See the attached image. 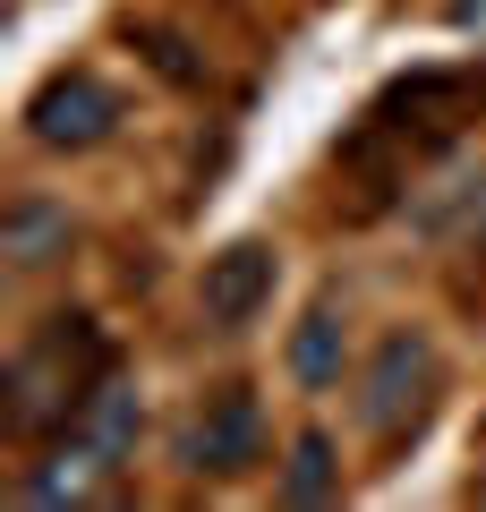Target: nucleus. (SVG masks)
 <instances>
[{
    "instance_id": "obj_1",
    "label": "nucleus",
    "mask_w": 486,
    "mask_h": 512,
    "mask_svg": "<svg viewBox=\"0 0 486 512\" xmlns=\"http://www.w3.org/2000/svg\"><path fill=\"white\" fill-rule=\"evenodd\" d=\"M111 367H120V350H111V333L94 325V316H77V308L43 316V325L9 350V367H0V436L9 444L69 436Z\"/></svg>"
},
{
    "instance_id": "obj_2",
    "label": "nucleus",
    "mask_w": 486,
    "mask_h": 512,
    "mask_svg": "<svg viewBox=\"0 0 486 512\" xmlns=\"http://www.w3.org/2000/svg\"><path fill=\"white\" fill-rule=\"evenodd\" d=\"M435 384H444V367H435L427 333H418V325L384 333V342L367 350V367H359V419H367V436H376V444L418 436L427 410H435Z\"/></svg>"
},
{
    "instance_id": "obj_3",
    "label": "nucleus",
    "mask_w": 486,
    "mask_h": 512,
    "mask_svg": "<svg viewBox=\"0 0 486 512\" xmlns=\"http://www.w3.org/2000/svg\"><path fill=\"white\" fill-rule=\"evenodd\" d=\"M120 128V94L94 69H52L35 94H26V137L43 154H94Z\"/></svg>"
},
{
    "instance_id": "obj_4",
    "label": "nucleus",
    "mask_w": 486,
    "mask_h": 512,
    "mask_svg": "<svg viewBox=\"0 0 486 512\" xmlns=\"http://www.w3.org/2000/svg\"><path fill=\"white\" fill-rule=\"evenodd\" d=\"M180 461L197 478H248L256 461H265V410H256V393L248 384H222L214 402L188 419V436H180Z\"/></svg>"
},
{
    "instance_id": "obj_5",
    "label": "nucleus",
    "mask_w": 486,
    "mask_h": 512,
    "mask_svg": "<svg viewBox=\"0 0 486 512\" xmlns=\"http://www.w3.org/2000/svg\"><path fill=\"white\" fill-rule=\"evenodd\" d=\"M273 282H282V265H273L265 239H231L222 256H205V282H197L205 325H222V333L256 325V316H265V299H273Z\"/></svg>"
},
{
    "instance_id": "obj_6",
    "label": "nucleus",
    "mask_w": 486,
    "mask_h": 512,
    "mask_svg": "<svg viewBox=\"0 0 486 512\" xmlns=\"http://www.w3.org/2000/svg\"><path fill=\"white\" fill-rule=\"evenodd\" d=\"M77 239L69 205L43 197V188H18V197L0 205V256H9V274H43V265H60Z\"/></svg>"
},
{
    "instance_id": "obj_7",
    "label": "nucleus",
    "mask_w": 486,
    "mask_h": 512,
    "mask_svg": "<svg viewBox=\"0 0 486 512\" xmlns=\"http://www.w3.org/2000/svg\"><path fill=\"white\" fill-rule=\"evenodd\" d=\"M111 470H120V461H111L86 427H69V436L43 453V470H26V495H35V504H94Z\"/></svg>"
},
{
    "instance_id": "obj_8",
    "label": "nucleus",
    "mask_w": 486,
    "mask_h": 512,
    "mask_svg": "<svg viewBox=\"0 0 486 512\" xmlns=\"http://www.w3.org/2000/svg\"><path fill=\"white\" fill-rule=\"evenodd\" d=\"M350 376V333L333 308H307L299 333H290V384L299 393H333V384Z\"/></svg>"
},
{
    "instance_id": "obj_9",
    "label": "nucleus",
    "mask_w": 486,
    "mask_h": 512,
    "mask_svg": "<svg viewBox=\"0 0 486 512\" xmlns=\"http://www.w3.org/2000/svg\"><path fill=\"white\" fill-rule=\"evenodd\" d=\"M282 504L316 512V504H342V444L324 427H299L290 436V461H282Z\"/></svg>"
},
{
    "instance_id": "obj_10",
    "label": "nucleus",
    "mask_w": 486,
    "mask_h": 512,
    "mask_svg": "<svg viewBox=\"0 0 486 512\" xmlns=\"http://www.w3.org/2000/svg\"><path fill=\"white\" fill-rule=\"evenodd\" d=\"M77 427H86V436L103 444L111 461H128V444H137V384L111 367V376L94 384V402H86V419H77Z\"/></svg>"
},
{
    "instance_id": "obj_11",
    "label": "nucleus",
    "mask_w": 486,
    "mask_h": 512,
    "mask_svg": "<svg viewBox=\"0 0 486 512\" xmlns=\"http://www.w3.org/2000/svg\"><path fill=\"white\" fill-rule=\"evenodd\" d=\"M452 26H478L486 35V0H452Z\"/></svg>"
},
{
    "instance_id": "obj_12",
    "label": "nucleus",
    "mask_w": 486,
    "mask_h": 512,
    "mask_svg": "<svg viewBox=\"0 0 486 512\" xmlns=\"http://www.w3.org/2000/svg\"><path fill=\"white\" fill-rule=\"evenodd\" d=\"M469 495H478V504H486V470H478V487H469Z\"/></svg>"
}]
</instances>
